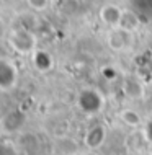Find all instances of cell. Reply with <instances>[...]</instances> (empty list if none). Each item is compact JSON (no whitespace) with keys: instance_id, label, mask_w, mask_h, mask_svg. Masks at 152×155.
<instances>
[{"instance_id":"6da1fadb","label":"cell","mask_w":152,"mask_h":155,"mask_svg":"<svg viewBox=\"0 0 152 155\" xmlns=\"http://www.w3.org/2000/svg\"><path fill=\"white\" fill-rule=\"evenodd\" d=\"M75 104L83 116H98L105 108V96L95 87H83L75 96Z\"/></svg>"},{"instance_id":"7a4b0ae2","label":"cell","mask_w":152,"mask_h":155,"mask_svg":"<svg viewBox=\"0 0 152 155\" xmlns=\"http://www.w3.org/2000/svg\"><path fill=\"white\" fill-rule=\"evenodd\" d=\"M8 44L20 56H33V52L38 49L36 36L29 30H25V28H18V30L12 31L10 36H8Z\"/></svg>"},{"instance_id":"3957f363","label":"cell","mask_w":152,"mask_h":155,"mask_svg":"<svg viewBox=\"0 0 152 155\" xmlns=\"http://www.w3.org/2000/svg\"><path fill=\"white\" fill-rule=\"evenodd\" d=\"M18 67L8 57H0V91L7 93L18 85Z\"/></svg>"},{"instance_id":"277c9868","label":"cell","mask_w":152,"mask_h":155,"mask_svg":"<svg viewBox=\"0 0 152 155\" xmlns=\"http://www.w3.org/2000/svg\"><path fill=\"white\" fill-rule=\"evenodd\" d=\"M134 43V33L126 31L120 26L110 28L106 33V46L113 52H123L133 46Z\"/></svg>"},{"instance_id":"5b68a950","label":"cell","mask_w":152,"mask_h":155,"mask_svg":"<svg viewBox=\"0 0 152 155\" xmlns=\"http://www.w3.org/2000/svg\"><path fill=\"white\" fill-rule=\"evenodd\" d=\"M108 139V127L103 123H96L87 129L83 136V144L88 150H98L105 145Z\"/></svg>"},{"instance_id":"8992f818","label":"cell","mask_w":152,"mask_h":155,"mask_svg":"<svg viewBox=\"0 0 152 155\" xmlns=\"http://www.w3.org/2000/svg\"><path fill=\"white\" fill-rule=\"evenodd\" d=\"M121 15H123V8L118 7L116 3H105L103 7L100 8V20L103 25H106L108 28H115L120 25Z\"/></svg>"},{"instance_id":"52a82bcc","label":"cell","mask_w":152,"mask_h":155,"mask_svg":"<svg viewBox=\"0 0 152 155\" xmlns=\"http://www.w3.org/2000/svg\"><path fill=\"white\" fill-rule=\"evenodd\" d=\"M121 90H123V93L128 96L129 100L144 98V85H142L141 80H137L133 75L123 78V82H121Z\"/></svg>"},{"instance_id":"ba28073f","label":"cell","mask_w":152,"mask_h":155,"mask_svg":"<svg viewBox=\"0 0 152 155\" xmlns=\"http://www.w3.org/2000/svg\"><path fill=\"white\" fill-rule=\"evenodd\" d=\"M120 121L131 129H139L144 126V119H142L141 113L134 108H123L120 111Z\"/></svg>"},{"instance_id":"9c48e42d","label":"cell","mask_w":152,"mask_h":155,"mask_svg":"<svg viewBox=\"0 0 152 155\" xmlns=\"http://www.w3.org/2000/svg\"><path fill=\"white\" fill-rule=\"evenodd\" d=\"M120 28H123L126 31H131V33H136L141 26V20H139V15L136 12L129 10V8H123V15H121V20H120Z\"/></svg>"},{"instance_id":"30bf717a","label":"cell","mask_w":152,"mask_h":155,"mask_svg":"<svg viewBox=\"0 0 152 155\" xmlns=\"http://www.w3.org/2000/svg\"><path fill=\"white\" fill-rule=\"evenodd\" d=\"M23 123H25V118L22 116V113L20 111H12L3 118L2 129L8 134H13V132L20 131V129L23 127Z\"/></svg>"},{"instance_id":"8fae6325","label":"cell","mask_w":152,"mask_h":155,"mask_svg":"<svg viewBox=\"0 0 152 155\" xmlns=\"http://www.w3.org/2000/svg\"><path fill=\"white\" fill-rule=\"evenodd\" d=\"M31 59H33V65H35L39 72H48V70H51L54 65V59L48 51L36 49V51L33 52Z\"/></svg>"},{"instance_id":"7c38bea8","label":"cell","mask_w":152,"mask_h":155,"mask_svg":"<svg viewBox=\"0 0 152 155\" xmlns=\"http://www.w3.org/2000/svg\"><path fill=\"white\" fill-rule=\"evenodd\" d=\"M26 2V5L31 8V10L35 12H44L49 8V3L51 0H25Z\"/></svg>"},{"instance_id":"4fadbf2b","label":"cell","mask_w":152,"mask_h":155,"mask_svg":"<svg viewBox=\"0 0 152 155\" xmlns=\"http://www.w3.org/2000/svg\"><path fill=\"white\" fill-rule=\"evenodd\" d=\"M142 131H144V139L152 145V118L147 119L144 126H142Z\"/></svg>"}]
</instances>
